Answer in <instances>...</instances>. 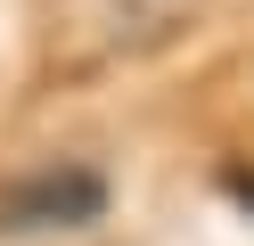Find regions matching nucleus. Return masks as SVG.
I'll return each instance as SVG.
<instances>
[{"instance_id": "f257e3e1", "label": "nucleus", "mask_w": 254, "mask_h": 246, "mask_svg": "<svg viewBox=\"0 0 254 246\" xmlns=\"http://www.w3.org/2000/svg\"><path fill=\"white\" fill-rule=\"evenodd\" d=\"M107 213V180L82 164H58V172L8 180L0 189V238H33V230H82Z\"/></svg>"}, {"instance_id": "f03ea898", "label": "nucleus", "mask_w": 254, "mask_h": 246, "mask_svg": "<svg viewBox=\"0 0 254 246\" xmlns=\"http://www.w3.org/2000/svg\"><path fill=\"white\" fill-rule=\"evenodd\" d=\"M230 189H238V205L254 213V172H230Z\"/></svg>"}]
</instances>
